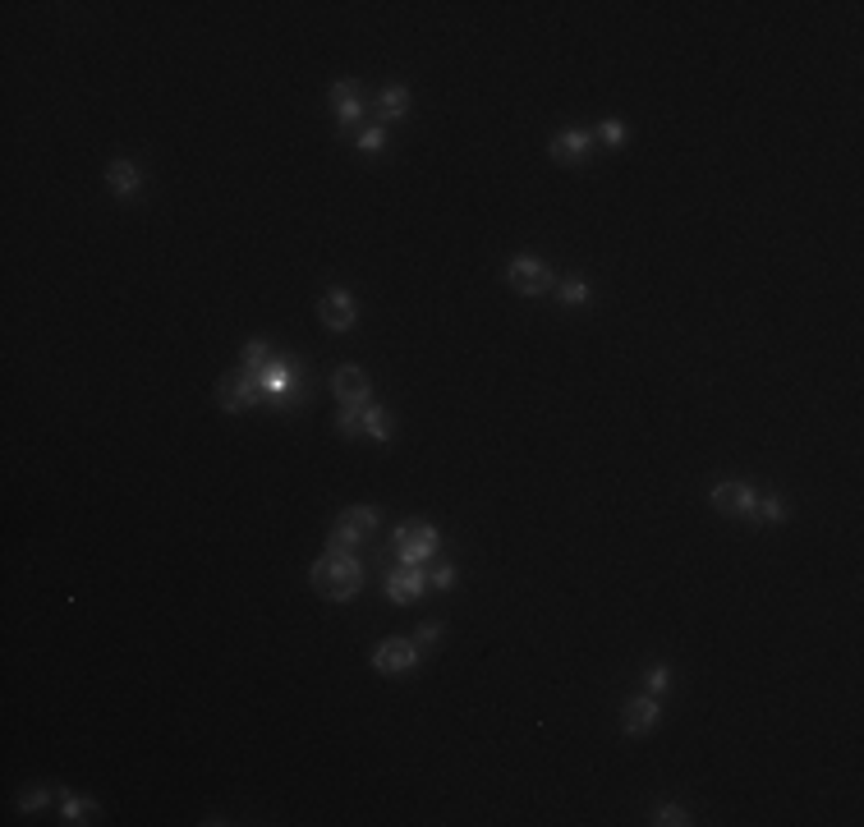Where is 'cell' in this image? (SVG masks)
I'll use <instances>...</instances> for the list:
<instances>
[{
  "label": "cell",
  "mask_w": 864,
  "mask_h": 827,
  "mask_svg": "<svg viewBox=\"0 0 864 827\" xmlns=\"http://www.w3.org/2000/svg\"><path fill=\"white\" fill-rule=\"evenodd\" d=\"M308 579H313V589H318L327 602H345L359 593V584H364V566H359V556H350L345 547H327V552L313 561Z\"/></svg>",
  "instance_id": "1"
},
{
  "label": "cell",
  "mask_w": 864,
  "mask_h": 827,
  "mask_svg": "<svg viewBox=\"0 0 864 827\" xmlns=\"http://www.w3.org/2000/svg\"><path fill=\"white\" fill-rule=\"evenodd\" d=\"M391 547H396L400 566H423V561H432V556H437V547H442V533L432 529V524L414 520V524H400L396 538H391Z\"/></svg>",
  "instance_id": "2"
},
{
  "label": "cell",
  "mask_w": 864,
  "mask_h": 827,
  "mask_svg": "<svg viewBox=\"0 0 864 827\" xmlns=\"http://www.w3.org/2000/svg\"><path fill=\"white\" fill-rule=\"evenodd\" d=\"M506 285L524 299L547 295V290H552V267H547L543 258H534V253H520V258L506 262Z\"/></svg>",
  "instance_id": "3"
},
{
  "label": "cell",
  "mask_w": 864,
  "mask_h": 827,
  "mask_svg": "<svg viewBox=\"0 0 864 827\" xmlns=\"http://www.w3.org/2000/svg\"><path fill=\"white\" fill-rule=\"evenodd\" d=\"M216 405L226 409V414H244V409H253V405H267V396H262L258 377H249L239 368V373H226L216 382Z\"/></svg>",
  "instance_id": "4"
},
{
  "label": "cell",
  "mask_w": 864,
  "mask_h": 827,
  "mask_svg": "<svg viewBox=\"0 0 864 827\" xmlns=\"http://www.w3.org/2000/svg\"><path fill=\"white\" fill-rule=\"evenodd\" d=\"M331 111H336V125H341V134L350 138L354 134V125L364 120V92H359V83L354 79H336L331 83Z\"/></svg>",
  "instance_id": "5"
},
{
  "label": "cell",
  "mask_w": 864,
  "mask_h": 827,
  "mask_svg": "<svg viewBox=\"0 0 864 827\" xmlns=\"http://www.w3.org/2000/svg\"><path fill=\"white\" fill-rule=\"evenodd\" d=\"M414 667H419V648L410 639H382L373 648V671H382V676H410Z\"/></svg>",
  "instance_id": "6"
},
{
  "label": "cell",
  "mask_w": 864,
  "mask_h": 827,
  "mask_svg": "<svg viewBox=\"0 0 864 827\" xmlns=\"http://www.w3.org/2000/svg\"><path fill=\"white\" fill-rule=\"evenodd\" d=\"M373 529H377V510L373 506H350V510H341V520L331 524L327 547H350V543H359V538H368Z\"/></svg>",
  "instance_id": "7"
},
{
  "label": "cell",
  "mask_w": 864,
  "mask_h": 827,
  "mask_svg": "<svg viewBox=\"0 0 864 827\" xmlns=\"http://www.w3.org/2000/svg\"><path fill=\"white\" fill-rule=\"evenodd\" d=\"M331 391H336L341 405H359V409L373 400V382H368V373L359 363H341V368L331 373Z\"/></svg>",
  "instance_id": "8"
},
{
  "label": "cell",
  "mask_w": 864,
  "mask_h": 827,
  "mask_svg": "<svg viewBox=\"0 0 864 827\" xmlns=\"http://www.w3.org/2000/svg\"><path fill=\"white\" fill-rule=\"evenodd\" d=\"M754 488L750 483H740V478H722L713 488V510L717 515H736V520H750V510H754Z\"/></svg>",
  "instance_id": "9"
},
{
  "label": "cell",
  "mask_w": 864,
  "mask_h": 827,
  "mask_svg": "<svg viewBox=\"0 0 864 827\" xmlns=\"http://www.w3.org/2000/svg\"><path fill=\"white\" fill-rule=\"evenodd\" d=\"M318 318H322V327H331V331H350L354 322H359V299H354L350 290H327V295L318 299Z\"/></svg>",
  "instance_id": "10"
},
{
  "label": "cell",
  "mask_w": 864,
  "mask_h": 827,
  "mask_svg": "<svg viewBox=\"0 0 864 827\" xmlns=\"http://www.w3.org/2000/svg\"><path fill=\"white\" fill-rule=\"evenodd\" d=\"M658 722H662L658 694H639V699H630L626 708H621V726H626V736H648V731H658Z\"/></svg>",
  "instance_id": "11"
},
{
  "label": "cell",
  "mask_w": 864,
  "mask_h": 827,
  "mask_svg": "<svg viewBox=\"0 0 864 827\" xmlns=\"http://www.w3.org/2000/svg\"><path fill=\"white\" fill-rule=\"evenodd\" d=\"M410 115V88L405 83H387V88L373 97V125H396V120H405Z\"/></svg>",
  "instance_id": "12"
},
{
  "label": "cell",
  "mask_w": 864,
  "mask_h": 827,
  "mask_svg": "<svg viewBox=\"0 0 864 827\" xmlns=\"http://www.w3.org/2000/svg\"><path fill=\"white\" fill-rule=\"evenodd\" d=\"M593 148V134H584V129H561L552 143H547V157L557 161V166H580L584 157H589Z\"/></svg>",
  "instance_id": "13"
},
{
  "label": "cell",
  "mask_w": 864,
  "mask_h": 827,
  "mask_svg": "<svg viewBox=\"0 0 864 827\" xmlns=\"http://www.w3.org/2000/svg\"><path fill=\"white\" fill-rule=\"evenodd\" d=\"M428 589V575H423L419 566H400L387 575V598L396 602V607H410V602H419V593Z\"/></svg>",
  "instance_id": "14"
},
{
  "label": "cell",
  "mask_w": 864,
  "mask_h": 827,
  "mask_svg": "<svg viewBox=\"0 0 864 827\" xmlns=\"http://www.w3.org/2000/svg\"><path fill=\"white\" fill-rule=\"evenodd\" d=\"M106 189L115 193V198H138V189H143V170L134 166V161H111V166H106Z\"/></svg>",
  "instance_id": "15"
},
{
  "label": "cell",
  "mask_w": 864,
  "mask_h": 827,
  "mask_svg": "<svg viewBox=\"0 0 864 827\" xmlns=\"http://www.w3.org/2000/svg\"><path fill=\"white\" fill-rule=\"evenodd\" d=\"M267 363H272V350H267V340H262V336H253L249 345L239 350V368H244L249 377H262V373H267Z\"/></svg>",
  "instance_id": "16"
},
{
  "label": "cell",
  "mask_w": 864,
  "mask_h": 827,
  "mask_svg": "<svg viewBox=\"0 0 864 827\" xmlns=\"http://www.w3.org/2000/svg\"><path fill=\"white\" fill-rule=\"evenodd\" d=\"M350 143H354V152H364V157H377V152L387 148V129L382 125H359L350 134Z\"/></svg>",
  "instance_id": "17"
},
{
  "label": "cell",
  "mask_w": 864,
  "mask_h": 827,
  "mask_svg": "<svg viewBox=\"0 0 864 827\" xmlns=\"http://www.w3.org/2000/svg\"><path fill=\"white\" fill-rule=\"evenodd\" d=\"M364 432L373 437V442H391V419H387V409L364 405Z\"/></svg>",
  "instance_id": "18"
},
{
  "label": "cell",
  "mask_w": 864,
  "mask_h": 827,
  "mask_svg": "<svg viewBox=\"0 0 864 827\" xmlns=\"http://www.w3.org/2000/svg\"><path fill=\"white\" fill-rule=\"evenodd\" d=\"M60 814H65V823H88V818L97 814V805H92V800H79V795H65V800H60Z\"/></svg>",
  "instance_id": "19"
},
{
  "label": "cell",
  "mask_w": 864,
  "mask_h": 827,
  "mask_svg": "<svg viewBox=\"0 0 864 827\" xmlns=\"http://www.w3.org/2000/svg\"><path fill=\"white\" fill-rule=\"evenodd\" d=\"M557 299H561L566 308H584V304H589V285L570 276V281H561V285H557Z\"/></svg>",
  "instance_id": "20"
},
{
  "label": "cell",
  "mask_w": 864,
  "mask_h": 827,
  "mask_svg": "<svg viewBox=\"0 0 864 827\" xmlns=\"http://www.w3.org/2000/svg\"><path fill=\"white\" fill-rule=\"evenodd\" d=\"M750 520H759V524H782V520H786V506H782L777 497H763V501H754Z\"/></svg>",
  "instance_id": "21"
},
{
  "label": "cell",
  "mask_w": 864,
  "mask_h": 827,
  "mask_svg": "<svg viewBox=\"0 0 864 827\" xmlns=\"http://www.w3.org/2000/svg\"><path fill=\"white\" fill-rule=\"evenodd\" d=\"M336 432H341V437H359V432H364V409L345 405L341 414H336Z\"/></svg>",
  "instance_id": "22"
},
{
  "label": "cell",
  "mask_w": 864,
  "mask_h": 827,
  "mask_svg": "<svg viewBox=\"0 0 864 827\" xmlns=\"http://www.w3.org/2000/svg\"><path fill=\"white\" fill-rule=\"evenodd\" d=\"M653 823L658 827H685V823H694V818H690V809H681V805H662V809H653Z\"/></svg>",
  "instance_id": "23"
},
{
  "label": "cell",
  "mask_w": 864,
  "mask_h": 827,
  "mask_svg": "<svg viewBox=\"0 0 864 827\" xmlns=\"http://www.w3.org/2000/svg\"><path fill=\"white\" fill-rule=\"evenodd\" d=\"M598 138H603L607 148H621V143H626V125H621V120H603V125H598Z\"/></svg>",
  "instance_id": "24"
},
{
  "label": "cell",
  "mask_w": 864,
  "mask_h": 827,
  "mask_svg": "<svg viewBox=\"0 0 864 827\" xmlns=\"http://www.w3.org/2000/svg\"><path fill=\"white\" fill-rule=\"evenodd\" d=\"M644 685H648V694H658V690H667V667H658V662H653V667L644 671Z\"/></svg>",
  "instance_id": "25"
},
{
  "label": "cell",
  "mask_w": 864,
  "mask_h": 827,
  "mask_svg": "<svg viewBox=\"0 0 864 827\" xmlns=\"http://www.w3.org/2000/svg\"><path fill=\"white\" fill-rule=\"evenodd\" d=\"M19 809H23V814H37V809H46V791H23L19 795Z\"/></svg>",
  "instance_id": "26"
},
{
  "label": "cell",
  "mask_w": 864,
  "mask_h": 827,
  "mask_svg": "<svg viewBox=\"0 0 864 827\" xmlns=\"http://www.w3.org/2000/svg\"><path fill=\"white\" fill-rule=\"evenodd\" d=\"M451 584H455V566H446V561L432 566V589H451Z\"/></svg>",
  "instance_id": "27"
},
{
  "label": "cell",
  "mask_w": 864,
  "mask_h": 827,
  "mask_svg": "<svg viewBox=\"0 0 864 827\" xmlns=\"http://www.w3.org/2000/svg\"><path fill=\"white\" fill-rule=\"evenodd\" d=\"M419 644H442V621H423L419 625Z\"/></svg>",
  "instance_id": "28"
}]
</instances>
